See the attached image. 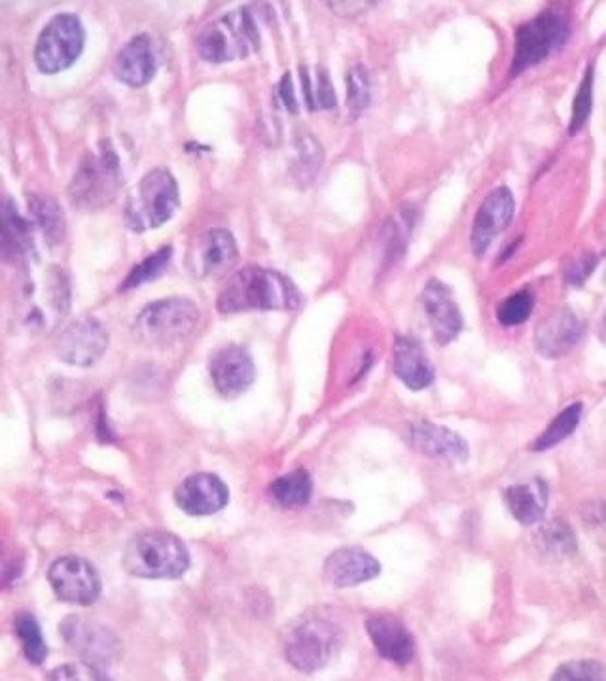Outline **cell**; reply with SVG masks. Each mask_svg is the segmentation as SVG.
<instances>
[{
    "mask_svg": "<svg viewBox=\"0 0 606 681\" xmlns=\"http://www.w3.org/2000/svg\"><path fill=\"white\" fill-rule=\"evenodd\" d=\"M301 294L288 276L273 269L237 271L220 292L217 307L222 314L245 311H293L300 307Z\"/></svg>",
    "mask_w": 606,
    "mask_h": 681,
    "instance_id": "1",
    "label": "cell"
},
{
    "mask_svg": "<svg viewBox=\"0 0 606 681\" xmlns=\"http://www.w3.org/2000/svg\"><path fill=\"white\" fill-rule=\"evenodd\" d=\"M71 309V283L61 268L42 269L25 278L17 298V314L33 334H48Z\"/></svg>",
    "mask_w": 606,
    "mask_h": 681,
    "instance_id": "2",
    "label": "cell"
},
{
    "mask_svg": "<svg viewBox=\"0 0 606 681\" xmlns=\"http://www.w3.org/2000/svg\"><path fill=\"white\" fill-rule=\"evenodd\" d=\"M190 566L183 540L163 530H148L133 537L124 553V568L135 578L176 580Z\"/></svg>",
    "mask_w": 606,
    "mask_h": 681,
    "instance_id": "3",
    "label": "cell"
},
{
    "mask_svg": "<svg viewBox=\"0 0 606 681\" xmlns=\"http://www.w3.org/2000/svg\"><path fill=\"white\" fill-rule=\"evenodd\" d=\"M181 205L175 176L168 169H153L140 178L125 207V220L133 232L156 230L169 222Z\"/></svg>",
    "mask_w": 606,
    "mask_h": 681,
    "instance_id": "4",
    "label": "cell"
},
{
    "mask_svg": "<svg viewBox=\"0 0 606 681\" xmlns=\"http://www.w3.org/2000/svg\"><path fill=\"white\" fill-rule=\"evenodd\" d=\"M569 35V17L554 10L534 15L533 20L519 25L514 42L511 78L552 58L556 51L561 50Z\"/></svg>",
    "mask_w": 606,
    "mask_h": 681,
    "instance_id": "5",
    "label": "cell"
},
{
    "mask_svg": "<svg viewBox=\"0 0 606 681\" xmlns=\"http://www.w3.org/2000/svg\"><path fill=\"white\" fill-rule=\"evenodd\" d=\"M260 46V33L247 8L209 23L198 37L199 55L209 63H227L247 58Z\"/></svg>",
    "mask_w": 606,
    "mask_h": 681,
    "instance_id": "6",
    "label": "cell"
},
{
    "mask_svg": "<svg viewBox=\"0 0 606 681\" xmlns=\"http://www.w3.org/2000/svg\"><path fill=\"white\" fill-rule=\"evenodd\" d=\"M198 322L199 309L190 299H160L145 307L137 317L135 335L148 347H171L186 339Z\"/></svg>",
    "mask_w": 606,
    "mask_h": 681,
    "instance_id": "7",
    "label": "cell"
},
{
    "mask_svg": "<svg viewBox=\"0 0 606 681\" xmlns=\"http://www.w3.org/2000/svg\"><path fill=\"white\" fill-rule=\"evenodd\" d=\"M337 640L336 624L321 616H306L286 632V660L306 674L317 672L329 665L336 652Z\"/></svg>",
    "mask_w": 606,
    "mask_h": 681,
    "instance_id": "8",
    "label": "cell"
},
{
    "mask_svg": "<svg viewBox=\"0 0 606 681\" xmlns=\"http://www.w3.org/2000/svg\"><path fill=\"white\" fill-rule=\"evenodd\" d=\"M122 182L120 161L112 146L102 143L101 152L89 153L71 182V201L81 209H99L116 197Z\"/></svg>",
    "mask_w": 606,
    "mask_h": 681,
    "instance_id": "9",
    "label": "cell"
},
{
    "mask_svg": "<svg viewBox=\"0 0 606 681\" xmlns=\"http://www.w3.org/2000/svg\"><path fill=\"white\" fill-rule=\"evenodd\" d=\"M86 30L74 14H59L46 25L35 48V61L40 73L58 74L81 58Z\"/></svg>",
    "mask_w": 606,
    "mask_h": 681,
    "instance_id": "10",
    "label": "cell"
},
{
    "mask_svg": "<svg viewBox=\"0 0 606 681\" xmlns=\"http://www.w3.org/2000/svg\"><path fill=\"white\" fill-rule=\"evenodd\" d=\"M53 593L63 602L89 606L101 595V580L86 558L61 557L48 572Z\"/></svg>",
    "mask_w": 606,
    "mask_h": 681,
    "instance_id": "11",
    "label": "cell"
},
{
    "mask_svg": "<svg viewBox=\"0 0 606 681\" xmlns=\"http://www.w3.org/2000/svg\"><path fill=\"white\" fill-rule=\"evenodd\" d=\"M109 347V334L101 322L91 317L74 320L61 332L58 339V356L71 366L88 368L101 360Z\"/></svg>",
    "mask_w": 606,
    "mask_h": 681,
    "instance_id": "12",
    "label": "cell"
},
{
    "mask_svg": "<svg viewBox=\"0 0 606 681\" xmlns=\"http://www.w3.org/2000/svg\"><path fill=\"white\" fill-rule=\"evenodd\" d=\"M239 258L234 235L227 230H211L199 235L188 250V269L198 278L220 275L234 268Z\"/></svg>",
    "mask_w": 606,
    "mask_h": 681,
    "instance_id": "13",
    "label": "cell"
},
{
    "mask_svg": "<svg viewBox=\"0 0 606 681\" xmlns=\"http://www.w3.org/2000/svg\"><path fill=\"white\" fill-rule=\"evenodd\" d=\"M514 211H516V201L506 186H498L487 194L482 207L475 212L472 233H470V243H472V252L475 258H482L490 250L491 243L510 225Z\"/></svg>",
    "mask_w": 606,
    "mask_h": 681,
    "instance_id": "14",
    "label": "cell"
},
{
    "mask_svg": "<svg viewBox=\"0 0 606 681\" xmlns=\"http://www.w3.org/2000/svg\"><path fill=\"white\" fill-rule=\"evenodd\" d=\"M61 632L66 644L74 653L91 663H110L120 653V642L116 636L102 624L94 623L84 617H69L61 624Z\"/></svg>",
    "mask_w": 606,
    "mask_h": 681,
    "instance_id": "15",
    "label": "cell"
},
{
    "mask_svg": "<svg viewBox=\"0 0 606 681\" xmlns=\"http://www.w3.org/2000/svg\"><path fill=\"white\" fill-rule=\"evenodd\" d=\"M584 324L570 309H557L549 312L546 319L542 320L534 332V347L536 352L556 360L569 355L572 348L577 347L578 340L582 337Z\"/></svg>",
    "mask_w": 606,
    "mask_h": 681,
    "instance_id": "16",
    "label": "cell"
},
{
    "mask_svg": "<svg viewBox=\"0 0 606 681\" xmlns=\"http://www.w3.org/2000/svg\"><path fill=\"white\" fill-rule=\"evenodd\" d=\"M176 506L191 517H207L224 509L230 491L222 479L212 473H194L176 488Z\"/></svg>",
    "mask_w": 606,
    "mask_h": 681,
    "instance_id": "17",
    "label": "cell"
},
{
    "mask_svg": "<svg viewBox=\"0 0 606 681\" xmlns=\"http://www.w3.org/2000/svg\"><path fill=\"white\" fill-rule=\"evenodd\" d=\"M211 377L222 396L234 398L243 394L255 381V362L249 350L239 345L220 348L212 356Z\"/></svg>",
    "mask_w": 606,
    "mask_h": 681,
    "instance_id": "18",
    "label": "cell"
},
{
    "mask_svg": "<svg viewBox=\"0 0 606 681\" xmlns=\"http://www.w3.org/2000/svg\"><path fill=\"white\" fill-rule=\"evenodd\" d=\"M423 307L426 319L432 327V334L440 345H447L459 337L462 332V314H460L454 294L446 284L432 278L423 290Z\"/></svg>",
    "mask_w": 606,
    "mask_h": 681,
    "instance_id": "19",
    "label": "cell"
},
{
    "mask_svg": "<svg viewBox=\"0 0 606 681\" xmlns=\"http://www.w3.org/2000/svg\"><path fill=\"white\" fill-rule=\"evenodd\" d=\"M378 558L358 547H345L332 553L324 565V578L334 587H355L380 575Z\"/></svg>",
    "mask_w": 606,
    "mask_h": 681,
    "instance_id": "20",
    "label": "cell"
},
{
    "mask_svg": "<svg viewBox=\"0 0 606 681\" xmlns=\"http://www.w3.org/2000/svg\"><path fill=\"white\" fill-rule=\"evenodd\" d=\"M366 629L383 659L400 667L413 659L416 642L400 619L393 616H373L368 619Z\"/></svg>",
    "mask_w": 606,
    "mask_h": 681,
    "instance_id": "21",
    "label": "cell"
},
{
    "mask_svg": "<svg viewBox=\"0 0 606 681\" xmlns=\"http://www.w3.org/2000/svg\"><path fill=\"white\" fill-rule=\"evenodd\" d=\"M33 222H27L20 214L10 197L2 201V256L14 265H29L35 258V237Z\"/></svg>",
    "mask_w": 606,
    "mask_h": 681,
    "instance_id": "22",
    "label": "cell"
},
{
    "mask_svg": "<svg viewBox=\"0 0 606 681\" xmlns=\"http://www.w3.org/2000/svg\"><path fill=\"white\" fill-rule=\"evenodd\" d=\"M409 439L417 450L432 458H442L449 462H465L468 458V445L459 434L449 428L438 426L434 422H416L409 430Z\"/></svg>",
    "mask_w": 606,
    "mask_h": 681,
    "instance_id": "23",
    "label": "cell"
},
{
    "mask_svg": "<svg viewBox=\"0 0 606 681\" xmlns=\"http://www.w3.org/2000/svg\"><path fill=\"white\" fill-rule=\"evenodd\" d=\"M393 370L411 391H423L434 381V370L421 343L409 335H398L393 348Z\"/></svg>",
    "mask_w": 606,
    "mask_h": 681,
    "instance_id": "24",
    "label": "cell"
},
{
    "mask_svg": "<svg viewBox=\"0 0 606 681\" xmlns=\"http://www.w3.org/2000/svg\"><path fill=\"white\" fill-rule=\"evenodd\" d=\"M156 55L152 42L147 35L135 37L125 44L114 61V74L120 82L127 86L143 87L152 81L156 74Z\"/></svg>",
    "mask_w": 606,
    "mask_h": 681,
    "instance_id": "25",
    "label": "cell"
},
{
    "mask_svg": "<svg viewBox=\"0 0 606 681\" xmlns=\"http://www.w3.org/2000/svg\"><path fill=\"white\" fill-rule=\"evenodd\" d=\"M506 506L521 524H534L542 521L548 506V491L541 481L531 485L510 486L505 493Z\"/></svg>",
    "mask_w": 606,
    "mask_h": 681,
    "instance_id": "26",
    "label": "cell"
},
{
    "mask_svg": "<svg viewBox=\"0 0 606 681\" xmlns=\"http://www.w3.org/2000/svg\"><path fill=\"white\" fill-rule=\"evenodd\" d=\"M311 493H313V483L309 473L304 470L286 473L283 478L275 479L270 486L271 500L286 509L306 506L311 498Z\"/></svg>",
    "mask_w": 606,
    "mask_h": 681,
    "instance_id": "27",
    "label": "cell"
},
{
    "mask_svg": "<svg viewBox=\"0 0 606 681\" xmlns=\"http://www.w3.org/2000/svg\"><path fill=\"white\" fill-rule=\"evenodd\" d=\"M29 212L33 225L40 230L48 245L55 247L65 235V218L59 205L48 196H30Z\"/></svg>",
    "mask_w": 606,
    "mask_h": 681,
    "instance_id": "28",
    "label": "cell"
},
{
    "mask_svg": "<svg viewBox=\"0 0 606 681\" xmlns=\"http://www.w3.org/2000/svg\"><path fill=\"white\" fill-rule=\"evenodd\" d=\"M536 547L549 558H567L577 552V537L567 522L561 519L549 521L536 534Z\"/></svg>",
    "mask_w": 606,
    "mask_h": 681,
    "instance_id": "29",
    "label": "cell"
},
{
    "mask_svg": "<svg viewBox=\"0 0 606 681\" xmlns=\"http://www.w3.org/2000/svg\"><path fill=\"white\" fill-rule=\"evenodd\" d=\"M294 176L301 184H309L314 181L317 173L321 171L324 152H322L321 143L314 140L313 135L304 133L296 138L294 145Z\"/></svg>",
    "mask_w": 606,
    "mask_h": 681,
    "instance_id": "30",
    "label": "cell"
},
{
    "mask_svg": "<svg viewBox=\"0 0 606 681\" xmlns=\"http://www.w3.org/2000/svg\"><path fill=\"white\" fill-rule=\"evenodd\" d=\"M582 413H584L582 404H572V406L565 407L561 413L557 414L556 419L549 422L548 428L534 439L533 450H548L559 445L562 439H567L580 424Z\"/></svg>",
    "mask_w": 606,
    "mask_h": 681,
    "instance_id": "31",
    "label": "cell"
},
{
    "mask_svg": "<svg viewBox=\"0 0 606 681\" xmlns=\"http://www.w3.org/2000/svg\"><path fill=\"white\" fill-rule=\"evenodd\" d=\"M14 627L15 634H17V639L22 642L25 657H27L30 663H35V665L45 663L46 657H48V647H46L45 639H42V632H40L37 619L29 616V614H20V616L15 617Z\"/></svg>",
    "mask_w": 606,
    "mask_h": 681,
    "instance_id": "32",
    "label": "cell"
},
{
    "mask_svg": "<svg viewBox=\"0 0 606 681\" xmlns=\"http://www.w3.org/2000/svg\"><path fill=\"white\" fill-rule=\"evenodd\" d=\"M171 256H173V248L171 247L160 248L158 252L148 256L147 260L140 261L137 268L132 269V273L122 284V290H133V288H139L140 284L158 278L169 268Z\"/></svg>",
    "mask_w": 606,
    "mask_h": 681,
    "instance_id": "33",
    "label": "cell"
},
{
    "mask_svg": "<svg viewBox=\"0 0 606 681\" xmlns=\"http://www.w3.org/2000/svg\"><path fill=\"white\" fill-rule=\"evenodd\" d=\"M534 296L529 290H519L503 299L497 307V320L503 326H519L533 314Z\"/></svg>",
    "mask_w": 606,
    "mask_h": 681,
    "instance_id": "34",
    "label": "cell"
},
{
    "mask_svg": "<svg viewBox=\"0 0 606 681\" xmlns=\"http://www.w3.org/2000/svg\"><path fill=\"white\" fill-rule=\"evenodd\" d=\"M301 84H304V89H306L307 107L309 109L330 110L336 107V94H334V87L330 84L326 71H322V69L317 71V81H314L313 87L309 74L301 69Z\"/></svg>",
    "mask_w": 606,
    "mask_h": 681,
    "instance_id": "35",
    "label": "cell"
},
{
    "mask_svg": "<svg viewBox=\"0 0 606 681\" xmlns=\"http://www.w3.org/2000/svg\"><path fill=\"white\" fill-rule=\"evenodd\" d=\"M372 97V87H370V76L364 66H353L347 73V107L351 110L355 117L360 116Z\"/></svg>",
    "mask_w": 606,
    "mask_h": 681,
    "instance_id": "36",
    "label": "cell"
},
{
    "mask_svg": "<svg viewBox=\"0 0 606 681\" xmlns=\"http://www.w3.org/2000/svg\"><path fill=\"white\" fill-rule=\"evenodd\" d=\"M593 65L585 69L584 78L580 82L577 97L572 101V116H570L569 135H577L584 127L593 107Z\"/></svg>",
    "mask_w": 606,
    "mask_h": 681,
    "instance_id": "37",
    "label": "cell"
},
{
    "mask_svg": "<svg viewBox=\"0 0 606 681\" xmlns=\"http://www.w3.org/2000/svg\"><path fill=\"white\" fill-rule=\"evenodd\" d=\"M549 681H606V670L597 660H572L557 668Z\"/></svg>",
    "mask_w": 606,
    "mask_h": 681,
    "instance_id": "38",
    "label": "cell"
},
{
    "mask_svg": "<svg viewBox=\"0 0 606 681\" xmlns=\"http://www.w3.org/2000/svg\"><path fill=\"white\" fill-rule=\"evenodd\" d=\"M50 681H110L99 668L88 663L63 665L51 672Z\"/></svg>",
    "mask_w": 606,
    "mask_h": 681,
    "instance_id": "39",
    "label": "cell"
},
{
    "mask_svg": "<svg viewBox=\"0 0 606 681\" xmlns=\"http://www.w3.org/2000/svg\"><path fill=\"white\" fill-rule=\"evenodd\" d=\"M599 256L590 255L582 256L580 260L574 261L569 269H567V283L572 284V286H580V284H584L590 275H592L595 268H597V263H599Z\"/></svg>",
    "mask_w": 606,
    "mask_h": 681,
    "instance_id": "40",
    "label": "cell"
},
{
    "mask_svg": "<svg viewBox=\"0 0 606 681\" xmlns=\"http://www.w3.org/2000/svg\"><path fill=\"white\" fill-rule=\"evenodd\" d=\"M281 95H283V101H285L286 109L296 110V99L293 94V82H290V74H285V78L281 82Z\"/></svg>",
    "mask_w": 606,
    "mask_h": 681,
    "instance_id": "41",
    "label": "cell"
},
{
    "mask_svg": "<svg viewBox=\"0 0 606 681\" xmlns=\"http://www.w3.org/2000/svg\"><path fill=\"white\" fill-rule=\"evenodd\" d=\"M597 335H599L601 343L606 345V312L603 314V319H601L599 334Z\"/></svg>",
    "mask_w": 606,
    "mask_h": 681,
    "instance_id": "42",
    "label": "cell"
}]
</instances>
